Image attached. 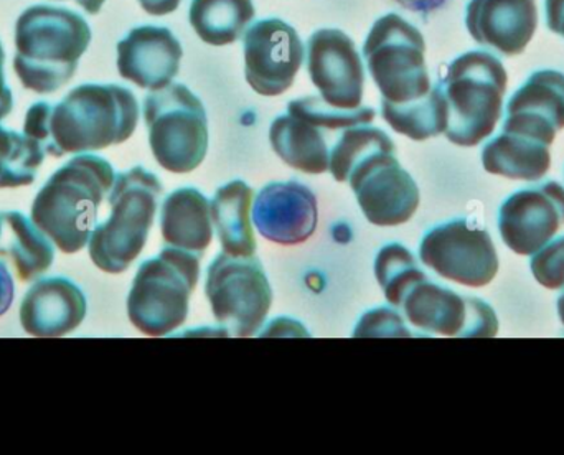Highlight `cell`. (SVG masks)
I'll return each mask as SVG.
<instances>
[{
  "label": "cell",
  "mask_w": 564,
  "mask_h": 455,
  "mask_svg": "<svg viewBox=\"0 0 564 455\" xmlns=\"http://www.w3.org/2000/svg\"><path fill=\"white\" fill-rule=\"evenodd\" d=\"M482 164L489 174L539 182L550 171L552 154L545 142L503 131L484 148Z\"/></svg>",
  "instance_id": "obj_23"
},
{
  "label": "cell",
  "mask_w": 564,
  "mask_h": 455,
  "mask_svg": "<svg viewBox=\"0 0 564 455\" xmlns=\"http://www.w3.org/2000/svg\"><path fill=\"white\" fill-rule=\"evenodd\" d=\"M86 295L62 278H46L33 284L20 305L23 331L35 337H63L82 325L86 317Z\"/></svg>",
  "instance_id": "obj_20"
},
{
  "label": "cell",
  "mask_w": 564,
  "mask_h": 455,
  "mask_svg": "<svg viewBox=\"0 0 564 455\" xmlns=\"http://www.w3.org/2000/svg\"><path fill=\"white\" fill-rule=\"evenodd\" d=\"M563 225L564 188L558 182L516 192L499 212L500 235L517 254H535L552 241Z\"/></svg>",
  "instance_id": "obj_15"
},
{
  "label": "cell",
  "mask_w": 564,
  "mask_h": 455,
  "mask_svg": "<svg viewBox=\"0 0 564 455\" xmlns=\"http://www.w3.org/2000/svg\"><path fill=\"white\" fill-rule=\"evenodd\" d=\"M253 188L243 181H234L218 188L212 202V220L217 228L221 248L231 256H254L257 239L251 225Z\"/></svg>",
  "instance_id": "obj_25"
},
{
  "label": "cell",
  "mask_w": 564,
  "mask_h": 455,
  "mask_svg": "<svg viewBox=\"0 0 564 455\" xmlns=\"http://www.w3.org/2000/svg\"><path fill=\"white\" fill-rule=\"evenodd\" d=\"M304 45L294 26L281 19L258 20L245 36V75L261 96L288 91L304 62Z\"/></svg>",
  "instance_id": "obj_13"
},
{
  "label": "cell",
  "mask_w": 564,
  "mask_h": 455,
  "mask_svg": "<svg viewBox=\"0 0 564 455\" xmlns=\"http://www.w3.org/2000/svg\"><path fill=\"white\" fill-rule=\"evenodd\" d=\"M404 317L424 335L496 337V311L479 297L457 294L436 282H416L401 301Z\"/></svg>",
  "instance_id": "obj_12"
},
{
  "label": "cell",
  "mask_w": 564,
  "mask_h": 455,
  "mask_svg": "<svg viewBox=\"0 0 564 455\" xmlns=\"http://www.w3.org/2000/svg\"><path fill=\"white\" fill-rule=\"evenodd\" d=\"M375 274H377L378 284L383 289L384 297L394 307H400L404 294L416 282L426 278V274L417 268L416 259L411 254L410 249L404 248L400 242H390L381 248L375 259Z\"/></svg>",
  "instance_id": "obj_29"
},
{
  "label": "cell",
  "mask_w": 564,
  "mask_h": 455,
  "mask_svg": "<svg viewBox=\"0 0 564 455\" xmlns=\"http://www.w3.org/2000/svg\"><path fill=\"white\" fill-rule=\"evenodd\" d=\"M138 121V99L131 89L119 85H82L56 105H32L23 122V134L39 142L45 154L63 158L122 144L134 134Z\"/></svg>",
  "instance_id": "obj_1"
},
{
  "label": "cell",
  "mask_w": 564,
  "mask_h": 455,
  "mask_svg": "<svg viewBox=\"0 0 564 455\" xmlns=\"http://www.w3.org/2000/svg\"><path fill=\"white\" fill-rule=\"evenodd\" d=\"M212 221L210 202L197 188H178L162 205V238L174 248L204 254L214 238Z\"/></svg>",
  "instance_id": "obj_22"
},
{
  "label": "cell",
  "mask_w": 564,
  "mask_h": 455,
  "mask_svg": "<svg viewBox=\"0 0 564 455\" xmlns=\"http://www.w3.org/2000/svg\"><path fill=\"white\" fill-rule=\"evenodd\" d=\"M162 185L144 167L116 175L109 194L111 217L96 225L89 238V258L96 268L121 274L138 259L154 225Z\"/></svg>",
  "instance_id": "obj_6"
},
{
  "label": "cell",
  "mask_w": 564,
  "mask_h": 455,
  "mask_svg": "<svg viewBox=\"0 0 564 455\" xmlns=\"http://www.w3.org/2000/svg\"><path fill=\"white\" fill-rule=\"evenodd\" d=\"M381 115L393 131L417 142L436 138L447 128L446 99L437 85L424 101L410 106L381 105Z\"/></svg>",
  "instance_id": "obj_27"
},
{
  "label": "cell",
  "mask_w": 564,
  "mask_h": 455,
  "mask_svg": "<svg viewBox=\"0 0 564 455\" xmlns=\"http://www.w3.org/2000/svg\"><path fill=\"white\" fill-rule=\"evenodd\" d=\"M423 33L398 13L381 17L371 26L364 45V58L381 105L410 106L433 93L427 73Z\"/></svg>",
  "instance_id": "obj_8"
},
{
  "label": "cell",
  "mask_w": 564,
  "mask_h": 455,
  "mask_svg": "<svg viewBox=\"0 0 564 455\" xmlns=\"http://www.w3.org/2000/svg\"><path fill=\"white\" fill-rule=\"evenodd\" d=\"M205 292L218 324L235 337L257 334L273 304L267 272L253 256L218 254L208 266Z\"/></svg>",
  "instance_id": "obj_10"
},
{
  "label": "cell",
  "mask_w": 564,
  "mask_h": 455,
  "mask_svg": "<svg viewBox=\"0 0 564 455\" xmlns=\"http://www.w3.org/2000/svg\"><path fill=\"white\" fill-rule=\"evenodd\" d=\"M330 129L311 119L288 112L274 119L270 141L274 152L292 169L304 174H324L330 165Z\"/></svg>",
  "instance_id": "obj_21"
},
{
  "label": "cell",
  "mask_w": 564,
  "mask_h": 455,
  "mask_svg": "<svg viewBox=\"0 0 564 455\" xmlns=\"http://www.w3.org/2000/svg\"><path fill=\"white\" fill-rule=\"evenodd\" d=\"M466 26L479 45L503 56L525 52L539 26L535 0H470Z\"/></svg>",
  "instance_id": "obj_19"
},
{
  "label": "cell",
  "mask_w": 564,
  "mask_h": 455,
  "mask_svg": "<svg viewBox=\"0 0 564 455\" xmlns=\"http://www.w3.org/2000/svg\"><path fill=\"white\" fill-rule=\"evenodd\" d=\"M394 2L400 3L401 7L411 10V12L417 13L421 19L427 20L434 12L443 9L449 0H394Z\"/></svg>",
  "instance_id": "obj_31"
},
{
  "label": "cell",
  "mask_w": 564,
  "mask_h": 455,
  "mask_svg": "<svg viewBox=\"0 0 564 455\" xmlns=\"http://www.w3.org/2000/svg\"><path fill=\"white\" fill-rule=\"evenodd\" d=\"M144 119L152 154L165 171L188 174L204 162L207 111L187 86L177 83L145 96Z\"/></svg>",
  "instance_id": "obj_9"
},
{
  "label": "cell",
  "mask_w": 564,
  "mask_h": 455,
  "mask_svg": "<svg viewBox=\"0 0 564 455\" xmlns=\"http://www.w3.org/2000/svg\"><path fill=\"white\" fill-rule=\"evenodd\" d=\"M507 82L503 63L484 50L464 53L446 66L436 85L447 106L444 134L453 144L474 148L496 131Z\"/></svg>",
  "instance_id": "obj_5"
},
{
  "label": "cell",
  "mask_w": 564,
  "mask_h": 455,
  "mask_svg": "<svg viewBox=\"0 0 564 455\" xmlns=\"http://www.w3.org/2000/svg\"><path fill=\"white\" fill-rule=\"evenodd\" d=\"M530 268L543 288L564 289V236L536 251Z\"/></svg>",
  "instance_id": "obj_30"
},
{
  "label": "cell",
  "mask_w": 564,
  "mask_h": 455,
  "mask_svg": "<svg viewBox=\"0 0 564 455\" xmlns=\"http://www.w3.org/2000/svg\"><path fill=\"white\" fill-rule=\"evenodd\" d=\"M112 165L99 155L79 154L59 167L36 194L32 220L66 254L91 238L98 208L115 185Z\"/></svg>",
  "instance_id": "obj_4"
},
{
  "label": "cell",
  "mask_w": 564,
  "mask_h": 455,
  "mask_svg": "<svg viewBox=\"0 0 564 455\" xmlns=\"http://www.w3.org/2000/svg\"><path fill=\"white\" fill-rule=\"evenodd\" d=\"M564 129V73L540 69L507 106L503 131L527 136L552 145L556 132Z\"/></svg>",
  "instance_id": "obj_18"
},
{
  "label": "cell",
  "mask_w": 564,
  "mask_h": 455,
  "mask_svg": "<svg viewBox=\"0 0 564 455\" xmlns=\"http://www.w3.org/2000/svg\"><path fill=\"white\" fill-rule=\"evenodd\" d=\"M0 256L13 261L20 281H33L48 271L55 259V248L45 232L25 215L20 212H2Z\"/></svg>",
  "instance_id": "obj_24"
},
{
  "label": "cell",
  "mask_w": 564,
  "mask_h": 455,
  "mask_svg": "<svg viewBox=\"0 0 564 455\" xmlns=\"http://www.w3.org/2000/svg\"><path fill=\"white\" fill-rule=\"evenodd\" d=\"M43 159L39 142L0 126V188L32 185Z\"/></svg>",
  "instance_id": "obj_28"
},
{
  "label": "cell",
  "mask_w": 564,
  "mask_h": 455,
  "mask_svg": "<svg viewBox=\"0 0 564 455\" xmlns=\"http://www.w3.org/2000/svg\"><path fill=\"white\" fill-rule=\"evenodd\" d=\"M200 275V256L167 246L142 262L128 297V315L138 331L164 337L188 315L192 292Z\"/></svg>",
  "instance_id": "obj_7"
},
{
  "label": "cell",
  "mask_w": 564,
  "mask_h": 455,
  "mask_svg": "<svg viewBox=\"0 0 564 455\" xmlns=\"http://www.w3.org/2000/svg\"><path fill=\"white\" fill-rule=\"evenodd\" d=\"M307 72L321 98L338 109H357L364 101L365 68L354 40L337 29L312 33Z\"/></svg>",
  "instance_id": "obj_14"
},
{
  "label": "cell",
  "mask_w": 564,
  "mask_h": 455,
  "mask_svg": "<svg viewBox=\"0 0 564 455\" xmlns=\"http://www.w3.org/2000/svg\"><path fill=\"white\" fill-rule=\"evenodd\" d=\"M3 65H6V52H3V45L2 42H0V121H2L13 108V96L6 83Z\"/></svg>",
  "instance_id": "obj_34"
},
{
  "label": "cell",
  "mask_w": 564,
  "mask_h": 455,
  "mask_svg": "<svg viewBox=\"0 0 564 455\" xmlns=\"http://www.w3.org/2000/svg\"><path fill=\"white\" fill-rule=\"evenodd\" d=\"M332 177L348 182L370 224H406L420 207V188L401 167L387 132L368 124L351 126L332 145Z\"/></svg>",
  "instance_id": "obj_2"
},
{
  "label": "cell",
  "mask_w": 564,
  "mask_h": 455,
  "mask_svg": "<svg viewBox=\"0 0 564 455\" xmlns=\"http://www.w3.org/2000/svg\"><path fill=\"white\" fill-rule=\"evenodd\" d=\"M424 266L467 288H484L499 272V256L489 231L466 218L430 229L420 246Z\"/></svg>",
  "instance_id": "obj_11"
},
{
  "label": "cell",
  "mask_w": 564,
  "mask_h": 455,
  "mask_svg": "<svg viewBox=\"0 0 564 455\" xmlns=\"http://www.w3.org/2000/svg\"><path fill=\"white\" fill-rule=\"evenodd\" d=\"M82 9H85L86 12L91 13V15H96L99 13V10L105 6L106 0H75Z\"/></svg>",
  "instance_id": "obj_36"
},
{
  "label": "cell",
  "mask_w": 564,
  "mask_h": 455,
  "mask_svg": "<svg viewBox=\"0 0 564 455\" xmlns=\"http://www.w3.org/2000/svg\"><path fill=\"white\" fill-rule=\"evenodd\" d=\"M546 25L564 39V0H545Z\"/></svg>",
  "instance_id": "obj_33"
},
{
  "label": "cell",
  "mask_w": 564,
  "mask_h": 455,
  "mask_svg": "<svg viewBox=\"0 0 564 455\" xmlns=\"http://www.w3.org/2000/svg\"><path fill=\"white\" fill-rule=\"evenodd\" d=\"M15 295V288H13L12 274L6 262L0 261V315L9 311Z\"/></svg>",
  "instance_id": "obj_32"
},
{
  "label": "cell",
  "mask_w": 564,
  "mask_h": 455,
  "mask_svg": "<svg viewBox=\"0 0 564 455\" xmlns=\"http://www.w3.org/2000/svg\"><path fill=\"white\" fill-rule=\"evenodd\" d=\"M317 198L299 182H274L261 188L253 205L260 235L278 245H301L317 228Z\"/></svg>",
  "instance_id": "obj_17"
},
{
  "label": "cell",
  "mask_w": 564,
  "mask_h": 455,
  "mask_svg": "<svg viewBox=\"0 0 564 455\" xmlns=\"http://www.w3.org/2000/svg\"><path fill=\"white\" fill-rule=\"evenodd\" d=\"M257 15L253 0H192L188 20L208 45L238 42Z\"/></svg>",
  "instance_id": "obj_26"
},
{
  "label": "cell",
  "mask_w": 564,
  "mask_h": 455,
  "mask_svg": "<svg viewBox=\"0 0 564 455\" xmlns=\"http://www.w3.org/2000/svg\"><path fill=\"white\" fill-rule=\"evenodd\" d=\"M182 0H139L142 9L151 15H167L178 9Z\"/></svg>",
  "instance_id": "obj_35"
},
{
  "label": "cell",
  "mask_w": 564,
  "mask_h": 455,
  "mask_svg": "<svg viewBox=\"0 0 564 455\" xmlns=\"http://www.w3.org/2000/svg\"><path fill=\"white\" fill-rule=\"evenodd\" d=\"M182 56L184 48L167 26H135L119 40V75L139 88L159 91L178 75Z\"/></svg>",
  "instance_id": "obj_16"
},
{
  "label": "cell",
  "mask_w": 564,
  "mask_h": 455,
  "mask_svg": "<svg viewBox=\"0 0 564 455\" xmlns=\"http://www.w3.org/2000/svg\"><path fill=\"white\" fill-rule=\"evenodd\" d=\"M85 17L66 7H29L15 23L13 69L23 88L40 95L58 91L75 75L91 42Z\"/></svg>",
  "instance_id": "obj_3"
},
{
  "label": "cell",
  "mask_w": 564,
  "mask_h": 455,
  "mask_svg": "<svg viewBox=\"0 0 564 455\" xmlns=\"http://www.w3.org/2000/svg\"><path fill=\"white\" fill-rule=\"evenodd\" d=\"M558 314H560V318H562V322L564 325V292L562 295H560V299H558Z\"/></svg>",
  "instance_id": "obj_37"
}]
</instances>
